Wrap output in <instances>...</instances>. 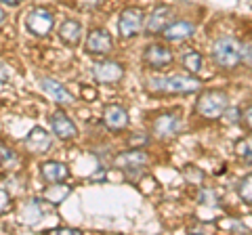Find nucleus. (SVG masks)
Masks as SVG:
<instances>
[{
    "mask_svg": "<svg viewBox=\"0 0 252 235\" xmlns=\"http://www.w3.org/2000/svg\"><path fill=\"white\" fill-rule=\"evenodd\" d=\"M9 204H11V198H9V193L0 189V212H4V210L9 208Z\"/></svg>",
    "mask_w": 252,
    "mask_h": 235,
    "instance_id": "nucleus-27",
    "label": "nucleus"
},
{
    "mask_svg": "<svg viewBox=\"0 0 252 235\" xmlns=\"http://www.w3.org/2000/svg\"><path fill=\"white\" fill-rule=\"evenodd\" d=\"M193 34H195V26L191 21H183V19L170 21L168 26L162 29L164 40H168V42H183L187 38H191Z\"/></svg>",
    "mask_w": 252,
    "mask_h": 235,
    "instance_id": "nucleus-13",
    "label": "nucleus"
},
{
    "mask_svg": "<svg viewBox=\"0 0 252 235\" xmlns=\"http://www.w3.org/2000/svg\"><path fill=\"white\" fill-rule=\"evenodd\" d=\"M40 88L46 97H51L55 103H59V105H72L74 103L72 92H69L61 82L53 80V78H40Z\"/></svg>",
    "mask_w": 252,
    "mask_h": 235,
    "instance_id": "nucleus-11",
    "label": "nucleus"
},
{
    "mask_svg": "<svg viewBox=\"0 0 252 235\" xmlns=\"http://www.w3.org/2000/svg\"><path fill=\"white\" fill-rule=\"evenodd\" d=\"M181 128H183V118L179 116V112L162 114L154 120V132H156V137H160V139L177 137L181 132Z\"/></svg>",
    "mask_w": 252,
    "mask_h": 235,
    "instance_id": "nucleus-7",
    "label": "nucleus"
},
{
    "mask_svg": "<svg viewBox=\"0 0 252 235\" xmlns=\"http://www.w3.org/2000/svg\"><path fill=\"white\" fill-rule=\"evenodd\" d=\"M242 120L246 122V126L252 130V103H250L246 109H244V114H242Z\"/></svg>",
    "mask_w": 252,
    "mask_h": 235,
    "instance_id": "nucleus-28",
    "label": "nucleus"
},
{
    "mask_svg": "<svg viewBox=\"0 0 252 235\" xmlns=\"http://www.w3.org/2000/svg\"><path fill=\"white\" fill-rule=\"evenodd\" d=\"M4 17H6V15H4V11H2V9H0V23H2V21H4Z\"/></svg>",
    "mask_w": 252,
    "mask_h": 235,
    "instance_id": "nucleus-31",
    "label": "nucleus"
},
{
    "mask_svg": "<svg viewBox=\"0 0 252 235\" xmlns=\"http://www.w3.org/2000/svg\"><path fill=\"white\" fill-rule=\"evenodd\" d=\"M0 2L6 4V6H19V4L23 2V0H0Z\"/></svg>",
    "mask_w": 252,
    "mask_h": 235,
    "instance_id": "nucleus-30",
    "label": "nucleus"
},
{
    "mask_svg": "<svg viewBox=\"0 0 252 235\" xmlns=\"http://www.w3.org/2000/svg\"><path fill=\"white\" fill-rule=\"evenodd\" d=\"M235 151H238V155H244L246 160H252V151H250V143H248V141H238Z\"/></svg>",
    "mask_w": 252,
    "mask_h": 235,
    "instance_id": "nucleus-25",
    "label": "nucleus"
},
{
    "mask_svg": "<svg viewBox=\"0 0 252 235\" xmlns=\"http://www.w3.org/2000/svg\"><path fill=\"white\" fill-rule=\"evenodd\" d=\"M51 128L55 132V137H59L63 141H69L78 135V128L76 124L69 120V116H65L63 112H55L51 116Z\"/></svg>",
    "mask_w": 252,
    "mask_h": 235,
    "instance_id": "nucleus-14",
    "label": "nucleus"
},
{
    "mask_svg": "<svg viewBox=\"0 0 252 235\" xmlns=\"http://www.w3.org/2000/svg\"><path fill=\"white\" fill-rule=\"evenodd\" d=\"M172 15H175V9L168 4H162V6H156L154 13L149 15V19L145 23V32L147 34H160L164 28L172 21Z\"/></svg>",
    "mask_w": 252,
    "mask_h": 235,
    "instance_id": "nucleus-12",
    "label": "nucleus"
},
{
    "mask_svg": "<svg viewBox=\"0 0 252 235\" xmlns=\"http://www.w3.org/2000/svg\"><path fill=\"white\" fill-rule=\"evenodd\" d=\"M103 122L109 130H124L128 126V112L122 105H107L103 112Z\"/></svg>",
    "mask_w": 252,
    "mask_h": 235,
    "instance_id": "nucleus-16",
    "label": "nucleus"
},
{
    "mask_svg": "<svg viewBox=\"0 0 252 235\" xmlns=\"http://www.w3.org/2000/svg\"><path fill=\"white\" fill-rule=\"evenodd\" d=\"M202 63H204V59H202V55L198 51H191V53L183 55V65H185L187 72L198 74L200 69H202Z\"/></svg>",
    "mask_w": 252,
    "mask_h": 235,
    "instance_id": "nucleus-21",
    "label": "nucleus"
},
{
    "mask_svg": "<svg viewBox=\"0 0 252 235\" xmlns=\"http://www.w3.org/2000/svg\"><path fill=\"white\" fill-rule=\"evenodd\" d=\"M212 59L223 69H235L242 63V42L233 36H220L212 44Z\"/></svg>",
    "mask_w": 252,
    "mask_h": 235,
    "instance_id": "nucleus-2",
    "label": "nucleus"
},
{
    "mask_svg": "<svg viewBox=\"0 0 252 235\" xmlns=\"http://www.w3.org/2000/svg\"><path fill=\"white\" fill-rule=\"evenodd\" d=\"M227 107H229V97L225 90L217 88L202 90L198 101H195V112L204 120H219V118H223V112Z\"/></svg>",
    "mask_w": 252,
    "mask_h": 235,
    "instance_id": "nucleus-3",
    "label": "nucleus"
},
{
    "mask_svg": "<svg viewBox=\"0 0 252 235\" xmlns=\"http://www.w3.org/2000/svg\"><path fill=\"white\" fill-rule=\"evenodd\" d=\"M238 195L246 204H252V172L240 178V183H238Z\"/></svg>",
    "mask_w": 252,
    "mask_h": 235,
    "instance_id": "nucleus-22",
    "label": "nucleus"
},
{
    "mask_svg": "<svg viewBox=\"0 0 252 235\" xmlns=\"http://www.w3.org/2000/svg\"><path fill=\"white\" fill-rule=\"evenodd\" d=\"M42 212H44V210L40 208L38 200H34V202H30L28 206H23V210H21V221L28 223V225H34V223L40 221Z\"/></svg>",
    "mask_w": 252,
    "mask_h": 235,
    "instance_id": "nucleus-20",
    "label": "nucleus"
},
{
    "mask_svg": "<svg viewBox=\"0 0 252 235\" xmlns=\"http://www.w3.org/2000/svg\"><path fill=\"white\" fill-rule=\"evenodd\" d=\"M51 143H53L51 132H46L42 126H34V128L28 132V137H26V147H28L32 153H42V151H46L51 147Z\"/></svg>",
    "mask_w": 252,
    "mask_h": 235,
    "instance_id": "nucleus-15",
    "label": "nucleus"
},
{
    "mask_svg": "<svg viewBox=\"0 0 252 235\" xmlns=\"http://www.w3.org/2000/svg\"><path fill=\"white\" fill-rule=\"evenodd\" d=\"M223 116H225V120L229 122V124H233V122H238L240 120V109H231V107H227L225 112H223Z\"/></svg>",
    "mask_w": 252,
    "mask_h": 235,
    "instance_id": "nucleus-26",
    "label": "nucleus"
},
{
    "mask_svg": "<svg viewBox=\"0 0 252 235\" xmlns=\"http://www.w3.org/2000/svg\"><path fill=\"white\" fill-rule=\"evenodd\" d=\"M147 162H149L147 151H143V147H135V149L118 153L114 158V166L120 170H139L147 166Z\"/></svg>",
    "mask_w": 252,
    "mask_h": 235,
    "instance_id": "nucleus-9",
    "label": "nucleus"
},
{
    "mask_svg": "<svg viewBox=\"0 0 252 235\" xmlns=\"http://www.w3.org/2000/svg\"><path fill=\"white\" fill-rule=\"evenodd\" d=\"M53 26H55V17L46 9H32L26 17V28L32 36L44 38L53 29Z\"/></svg>",
    "mask_w": 252,
    "mask_h": 235,
    "instance_id": "nucleus-5",
    "label": "nucleus"
},
{
    "mask_svg": "<svg viewBox=\"0 0 252 235\" xmlns=\"http://www.w3.org/2000/svg\"><path fill=\"white\" fill-rule=\"evenodd\" d=\"M15 160H17V158H15V153L11 149H6V147H0V168H9Z\"/></svg>",
    "mask_w": 252,
    "mask_h": 235,
    "instance_id": "nucleus-23",
    "label": "nucleus"
},
{
    "mask_svg": "<svg viewBox=\"0 0 252 235\" xmlns=\"http://www.w3.org/2000/svg\"><path fill=\"white\" fill-rule=\"evenodd\" d=\"M59 38L67 46H78L82 40V23L76 19H67L59 26Z\"/></svg>",
    "mask_w": 252,
    "mask_h": 235,
    "instance_id": "nucleus-18",
    "label": "nucleus"
},
{
    "mask_svg": "<svg viewBox=\"0 0 252 235\" xmlns=\"http://www.w3.org/2000/svg\"><path fill=\"white\" fill-rule=\"evenodd\" d=\"M242 63L252 67V42L242 44Z\"/></svg>",
    "mask_w": 252,
    "mask_h": 235,
    "instance_id": "nucleus-24",
    "label": "nucleus"
},
{
    "mask_svg": "<svg viewBox=\"0 0 252 235\" xmlns=\"http://www.w3.org/2000/svg\"><path fill=\"white\" fill-rule=\"evenodd\" d=\"M69 193H72V189H69L67 185H63V183H53V185H49V189L42 193V198H44L46 202H51V204H59V202L65 200Z\"/></svg>",
    "mask_w": 252,
    "mask_h": 235,
    "instance_id": "nucleus-19",
    "label": "nucleus"
},
{
    "mask_svg": "<svg viewBox=\"0 0 252 235\" xmlns=\"http://www.w3.org/2000/svg\"><path fill=\"white\" fill-rule=\"evenodd\" d=\"M143 63L152 69H162L172 63V53L164 44H149L143 53Z\"/></svg>",
    "mask_w": 252,
    "mask_h": 235,
    "instance_id": "nucleus-10",
    "label": "nucleus"
},
{
    "mask_svg": "<svg viewBox=\"0 0 252 235\" xmlns=\"http://www.w3.org/2000/svg\"><path fill=\"white\" fill-rule=\"evenodd\" d=\"M93 78L101 84H116L124 78V67L118 61H99L93 65Z\"/></svg>",
    "mask_w": 252,
    "mask_h": 235,
    "instance_id": "nucleus-8",
    "label": "nucleus"
},
{
    "mask_svg": "<svg viewBox=\"0 0 252 235\" xmlns=\"http://www.w3.org/2000/svg\"><path fill=\"white\" fill-rule=\"evenodd\" d=\"M202 82L195 76H166V78H152L147 88L152 92H166V95H187V92L200 90Z\"/></svg>",
    "mask_w": 252,
    "mask_h": 235,
    "instance_id": "nucleus-1",
    "label": "nucleus"
},
{
    "mask_svg": "<svg viewBox=\"0 0 252 235\" xmlns=\"http://www.w3.org/2000/svg\"><path fill=\"white\" fill-rule=\"evenodd\" d=\"M40 175H42V178L46 183L53 185V183H63L65 181V178L69 176V170H67L65 164L49 160V162H44L40 166Z\"/></svg>",
    "mask_w": 252,
    "mask_h": 235,
    "instance_id": "nucleus-17",
    "label": "nucleus"
},
{
    "mask_svg": "<svg viewBox=\"0 0 252 235\" xmlns=\"http://www.w3.org/2000/svg\"><path fill=\"white\" fill-rule=\"evenodd\" d=\"M49 233H82L80 229H72V227H57V229H51Z\"/></svg>",
    "mask_w": 252,
    "mask_h": 235,
    "instance_id": "nucleus-29",
    "label": "nucleus"
},
{
    "mask_svg": "<svg viewBox=\"0 0 252 235\" xmlns=\"http://www.w3.org/2000/svg\"><path fill=\"white\" fill-rule=\"evenodd\" d=\"M145 26V13L139 9V6H126L118 17V32L124 38H135L143 32Z\"/></svg>",
    "mask_w": 252,
    "mask_h": 235,
    "instance_id": "nucleus-4",
    "label": "nucleus"
},
{
    "mask_svg": "<svg viewBox=\"0 0 252 235\" xmlns=\"http://www.w3.org/2000/svg\"><path fill=\"white\" fill-rule=\"evenodd\" d=\"M86 53L97 55V57H103V55H109L114 51V38L105 29H93V32L86 36Z\"/></svg>",
    "mask_w": 252,
    "mask_h": 235,
    "instance_id": "nucleus-6",
    "label": "nucleus"
}]
</instances>
